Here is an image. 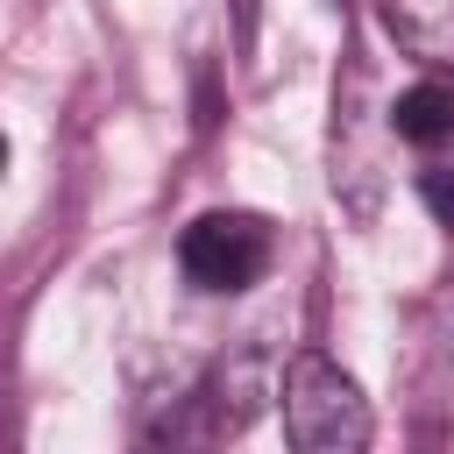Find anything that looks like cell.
Here are the masks:
<instances>
[{
  "label": "cell",
  "instance_id": "cell-1",
  "mask_svg": "<svg viewBox=\"0 0 454 454\" xmlns=\"http://www.w3.org/2000/svg\"><path fill=\"white\" fill-rule=\"evenodd\" d=\"M277 404H284V440L291 454H369V397L355 390V376L326 355H291L284 383H277Z\"/></svg>",
  "mask_w": 454,
  "mask_h": 454
},
{
  "label": "cell",
  "instance_id": "cell-2",
  "mask_svg": "<svg viewBox=\"0 0 454 454\" xmlns=\"http://www.w3.org/2000/svg\"><path fill=\"white\" fill-rule=\"evenodd\" d=\"M270 255H277L270 220H262V213H234V206L199 213V220L177 234V270H184V284H192V291H213V298L248 291V284L270 270Z\"/></svg>",
  "mask_w": 454,
  "mask_h": 454
},
{
  "label": "cell",
  "instance_id": "cell-3",
  "mask_svg": "<svg viewBox=\"0 0 454 454\" xmlns=\"http://www.w3.org/2000/svg\"><path fill=\"white\" fill-rule=\"evenodd\" d=\"M376 14H383V28L397 35L404 57L454 71V0H376Z\"/></svg>",
  "mask_w": 454,
  "mask_h": 454
},
{
  "label": "cell",
  "instance_id": "cell-4",
  "mask_svg": "<svg viewBox=\"0 0 454 454\" xmlns=\"http://www.w3.org/2000/svg\"><path fill=\"white\" fill-rule=\"evenodd\" d=\"M390 135L411 149H454V85H404L390 99Z\"/></svg>",
  "mask_w": 454,
  "mask_h": 454
},
{
  "label": "cell",
  "instance_id": "cell-5",
  "mask_svg": "<svg viewBox=\"0 0 454 454\" xmlns=\"http://www.w3.org/2000/svg\"><path fill=\"white\" fill-rule=\"evenodd\" d=\"M419 199L433 206V220H440V227H454V170H447V163L419 170Z\"/></svg>",
  "mask_w": 454,
  "mask_h": 454
}]
</instances>
